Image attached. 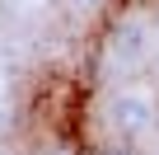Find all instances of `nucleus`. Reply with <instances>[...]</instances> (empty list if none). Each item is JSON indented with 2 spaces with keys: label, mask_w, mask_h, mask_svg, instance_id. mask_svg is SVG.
Here are the masks:
<instances>
[{
  "label": "nucleus",
  "mask_w": 159,
  "mask_h": 155,
  "mask_svg": "<svg viewBox=\"0 0 159 155\" xmlns=\"http://www.w3.org/2000/svg\"><path fill=\"white\" fill-rule=\"evenodd\" d=\"M117 47H122L126 56H140V47H145V33H136V28L126 24V28H117Z\"/></svg>",
  "instance_id": "f03ea898"
},
{
  "label": "nucleus",
  "mask_w": 159,
  "mask_h": 155,
  "mask_svg": "<svg viewBox=\"0 0 159 155\" xmlns=\"http://www.w3.org/2000/svg\"><path fill=\"white\" fill-rule=\"evenodd\" d=\"M94 155H136V150H131V141H122V146H98Z\"/></svg>",
  "instance_id": "7ed1b4c3"
},
{
  "label": "nucleus",
  "mask_w": 159,
  "mask_h": 155,
  "mask_svg": "<svg viewBox=\"0 0 159 155\" xmlns=\"http://www.w3.org/2000/svg\"><path fill=\"white\" fill-rule=\"evenodd\" d=\"M80 5H98V0H80Z\"/></svg>",
  "instance_id": "39448f33"
},
{
  "label": "nucleus",
  "mask_w": 159,
  "mask_h": 155,
  "mask_svg": "<svg viewBox=\"0 0 159 155\" xmlns=\"http://www.w3.org/2000/svg\"><path fill=\"white\" fill-rule=\"evenodd\" d=\"M38 155H75V150H70V146H66V141H52V146H42V150H38Z\"/></svg>",
  "instance_id": "20e7f679"
},
{
  "label": "nucleus",
  "mask_w": 159,
  "mask_h": 155,
  "mask_svg": "<svg viewBox=\"0 0 159 155\" xmlns=\"http://www.w3.org/2000/svg\"><path fill=\"white\" fill-rule=\"evenodd\" d=\"M108 122H112V132L122 141H140L154 127V99L140 94V90H126V94H117L108 104Z\"/></svg>",
  "instance_id": "f257e3e1"
}]
</instances>
